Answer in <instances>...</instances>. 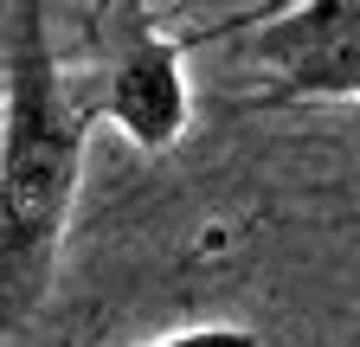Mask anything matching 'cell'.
Returning <instances> with one entry per match:
<instances>
[{"mask_svg": "<svg viewBox=\"0 0 360 347\" xmlns=\"http://www.w3.org/2000/svg\"><path fill=\"white\" fill-rule=\"evenodd\" d=\"M0 296L7 328H20L52 289L65 225L84 187V148L103 122L90 65H65L52 13L39 0L7 7V58H0Z\"/></svg>", "mask_w": 360, "mask_h": 347, "instance_id": "cell-1", "label": "cell"}, {"mask_svg": "<svg viewBox=\"0 0 360 347\" xmlns=\"http://www.w3.org/2000/svg\"><path fill=\"white\" fill-rule=\"evenodd\" d=\"M110 26L116 32L103 39V58L90 65V77H97V110L142 155H161V148H174L187 136V122H193V91H187V46L193 39L161 32L148 7H116Z\"/></svg>", "mask_w": 360, "mask_h": 347, "instance_id": "cell-2", "label": "cell"}, {"mask_svg": "<svg viewBox=\"0 0 360 347\" xmlns=\"http://www.w3.org/2000/svg\"><path fill=\"white\" fill-rule=\"evenodd\" d=\"M264 103H360V0H302L257 32Z\"/></svg>", "mask_w": 360, "mask_h": 347, "instance_id": "cell-3", "label": "cell"}, {"mask_svg": "<svg viewBox=\"0 0 360 347\" xmlns=\"http://www.w3.org/2000/svg\"><path fill=\"white\" fill-rule=\"evenodd\" d=\"M142 347H257V334L238 328V322H212V328H180V334H161V341H142Z\"/></svg>", "mask_w": 360, "mask_h": 347, "instance_id": "cell-4", "label": "cell"}]
</instances>
